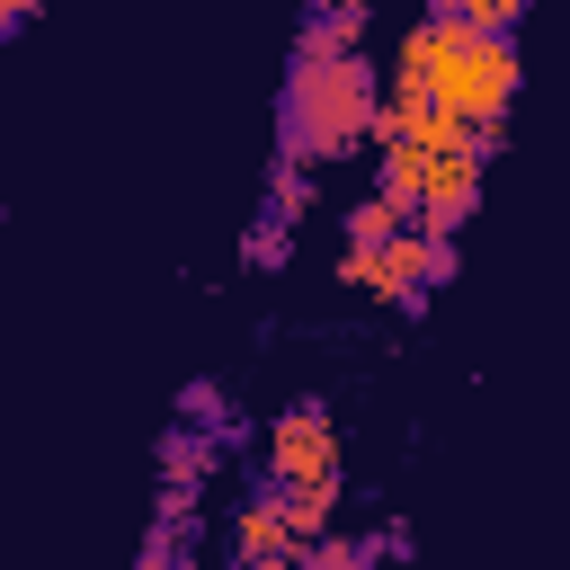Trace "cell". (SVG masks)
<instances>
[{"instance_id":"1","label":"cell","mask_w":570,"mask_h":570,"mask_svg":"<svg viewBox=\"0 0 570 570\" xmlns=\"http://www.w3.org/2000/svg\"><path fill=\"white\" fill-rule=\"evenodd\" d=\"M401 71H419V80H428V98H436V107H454L463 125H508L517 80H525L517 36H481V27L445 18V9H428V18L401 36Z\"/></svg>"},{"instance_id":"2","label":"cell","mask_w":570,"mask_h":570,"mask_svg":"<svg viewBox=\"0 0 570 570\" xmlns=\"http://www.w3.org/2000/svg\"><path fill=\"white\" fill-rule=\"evenodd\" d=\"M374 62L365 45L356 53H330V62H294L285 71V98H276V151H294L303 169L312 160H347L356 142H374Z\"/></svg>"},{"instance_id":"3","label":"cell","mask_w":570,"mask_h":570,"mask_svg":"<svg viewBox=\"0 0 570 570\" xmlns=\"http://www.w3.org/2000/svg\"><path fill=\"white\" fill-rule=\"evenodd\" d=\"M267 481L294 490V481H338V428L321 401H294L267 419Z\"/></svg>"},{"instance_id":"4","label":"cell","mask_w":570,"mask_h":570,"mask_svg":"<svg viewBox=\"0 0 570 570\" xmlns=\"http://www.w3.org/2000/svg\"><path fill=\"white\" fill-rule=\"evenodd\" d=\"M472 205H481V151H428L410 223H419V232H445V240H454V232L472 223Z\"/></svg>"},{"instance_id":"5","label":"cell","mask_w":570,"mask_h":570,"mask_svg":"<svg viewBox=\"0 0 570 570\" xmlns=\"http://www.w3.org/2000/svg\"><path fill=\"white\" fill-rule=\"evenodd\" d=\"M419 267H428V232H419V223H401L392 240H374V249H347V258H338V285H356V294H383V303H410V294H419Z\"/></svg>"},{"instance_id":"6","label":"cell","mask_w":570,"mask_h":570,"mask_svg":"<svg viewBox=\"0 0 570 570\" xmlns=\"http://www.w3.org/2000/svg\"><path fill=\"white\" fill-rule=\"evenodd\" d=\"M303 543H312V534H294L267 490L240 499V517H232V561H240V570H303Z\"/></svg>"},{"instance_id":"7","label":"cell","mask_w":570,"mask_h":570,"mask_svg":"<svg viewBox=\"0 0 570 570\" xmlns=\"http://www.w3.org/2000/svg\"><path fill=\"white\" fill-rule=\"evenodd\" d=\"M365 18H374V0H365V9H312V18H303V36H294V62L356 53V45H365Z\"/></svg>"},{"instance_id":"8","label":"cell","mask_w":570,"mask_h":570,"mask_svg":"<svg viewBox=\"0 0 570 570\" xmlns=\"http://www.w3.org/2000/svg\"><path fill=\"white\" fill-rule=\"evenodd\" d=\"M214 454H223L214 428H169V436H160V481H205Z\"/></svg>"},{"instance_id":"9","label":"cell","mask_w":570,"mask_h":570,"mask_svg":"<svg viewBox=\"0 0 570 570\" xmlns=\"http://www.w3.org/2000/svg\"><path fill=\"white\" fill-rule=\"evenodd\" d=\"M267 499L285 508V525H294V534H321V525L338 517V481H294V490H276V481H267Z\"/></svg>"},{"instance_id":"10","label":"cell","mask_w":570,"mask_h":570,"mask_svg":"<svg viewBox=\"0 0 570 570\" xmlns=\"http://www.w3.org/2000/svg\"><path fill=\"white\" fill-rule=\"evenodd\" d=\"M267 214H276V223L312 214V178H303V160H294V151H276V160H267Z\"/></svg>"},{"instance_id":"11","label":"cell","mask_w":570,"mask_h":570,"mask_svg":"<svg viewBox=\"0 0 570 570\" xmlns=\"http://www.w3.org/2000/svg\"><path fill=\"white\" fill-rule=\"evenodd\" d=\"M428 9H445V18H463V27H481V36H517L534 0H428Z\"/></svg>"},{"instance_id":"12","label":"cell","mask_w":570,"mask_h":570,"mask_svg":"<svg viewBox=\"0 0 570 570\" xmlns=\"http://www.w3.org/2000/svg\"><path fill=\"white\" fill-rule=\"evenodd\" d=\"M401 223H410V214H401V205H392V196L374 187L365 205H347V249H374V240H392Z\"/></svg>"},{"instance_id":"13","label":"cell","mask_w":570,"mask_h":570,"mask_svg":"<svg viewBox=\"0 0 570 570\" xmlns=\"http://www.w3.org/2000/svg\"><path fill=\"white\" fill-rule=\"evenodd\" d=\"M178 419H187V428H214V436L232 445V401H223V383H205V374H196V383L178 392Z\"/></svg>"},{"instance_id":"14","label":"cell","mask_w":570,"mask_h":570,"mask_svg":"<svg viewBox=\"0 0 570 570\" xmlns=\"http://www.w3.org/2000/svg\"><path fill=\"white\" fill-rule=\"evenodd\" d=\"M240 258H249L258 276H267V267H285V258H294V223H276V214H267V223H249V240H240Z\"/></svg>"},{"instance_id":"15","label":"cell","mask_w":570,"mask_h":570,"mask_svg":"<svg viewBox=\"0 0 570 570\" xmlns=\"http://www.w3.org/2000/svg\"><path fill=\"white\" fill-rule=\"evenodd\" d=\"M365 561H374V543H347V534H330V525L303 543V570H365Z\"/></svg>"},{"instance_id":"16","label":"cell","mask_w":570,"mask_h":570,"mask_svg":"<svg viewBox=\"0 0 570 570\" xmlns=\"http://www.w3.org/2000/svg\"><path fill=\"white\" fill-rule=\"evenodd\" d=\"M169 561H187V525L160 517V534H142V570H169Z\"/></svg>"},{"instance_id":"17","label":"cell","mask_w":570,"mask_h":570,"mask_svg":"<svg viewBox=\"0 0 570 570\" xmlns=\"http://www.w3.org/2000/svg\"><path fill=\"white\" fill-rule=\"evenodd\" d=\"M196 499H205L196 481H160V517H169V525H196Z\"/></svg>"},{"instance_id":"18","label":"cell","mask_w":570,"mask_h":570,"mask_svg":"<svg viewBox=\"0 0 570 570\" xmlns=\"http://www.w3.org/2000/svg\"><path fill=\"white\" fill-rule=\"evenodd\" d=\"M419 285H454V240H445V232H428V267H419Z\"/></svg>"},{"instance_id":"19","label":"cell","mask_w":570,"mask_h":570,"mask_svg":"<svg viewBox=\"0 0 570 570\" xmlns=\"http://www.w3.org/2000/svg\"><path fill=\"white\" fill-rule=\"evenodd\" d=\"M36 18H45V0H0V27H9V36H18V27H36Z\"/></svg>"},{"instance_id":"20","label":"cell","mask_w":570,"mask_h":570,"mask_svg":"<svg viewBox=\"0 0 570 570\" xmlns=\"http://www.w3.org/2000/svg\"><path fill=\"white\" fill-rule=\"evenodd\" d=\"M321 9H365V0H321Z\"/></svg>"},{"instance_id":"21","label":"cell","mask_w":570,"mask_h":570,"mask_svg":"<svg viewBox=\"0 0 570 570\" xmlns=\"http://www.w3.org/2000/svg\"><path fill=\"white\" fill-rule=\"evenodd\" d=\"M0 45H9V27H0Z\"/></svg>"}]
</instances>
